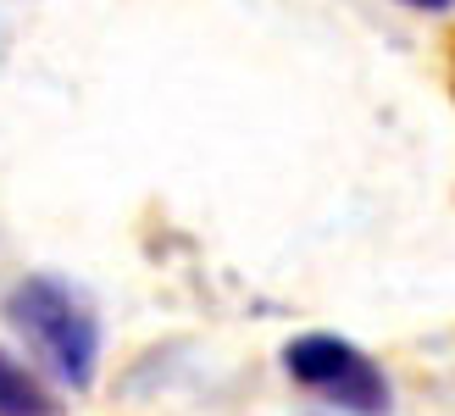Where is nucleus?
I'll list each match as a JSON object with an SVG mask.
<instances>
[{
  "label": "nucleus",
  "instance_id": "obj_4",
  "mask_svg": "<svg viewBox=\"0 0 455 416\" xmlns=\"http://www.w3.org/2000/svg\"><path fill=\"white\" fill-rule=\"evenodd\" d=\"M400 6H411V12H450L455 0H400Z\"/></svg>",
  "mask_w": 455,
  "mask_h": 416
},
{
  "label": "nucleus",
  "instance_id": "obj_3",
  "mask_svg": "<svg viewBox=\"0 0 455 416\" xmlns=\"http://www.w3.org/2000/svg\"><path fill=\"white\" fill-rule=\"evenodd\" d=\"M0 416H61V400L6 350H0Z\"/></svg>",
  "mask_w": 455,
  "mask_h": 416
},
{
  "label": "nucleus",
  "instance_id": "obj_2",
  "mask_svg": "<svg viewBox=\"0 0 455 416\" xmlns=\"http://www.w3.org/2000/svg\"><path fill=\"white\" fill-rule=\"evenodd\" d=\"M283 372L345 416H389V378L361 344L339 333H300L283 344Z\"/></svg>",
  "mask_w": 455,
  "mask_h": 416
},
{
  "label": "nucleus",
  "instance_id": "obj_1",
  "mask_svg": "<svg viewBox=\"0 0 455 416\" xmlns=\"http://www.w3.org/2000/svg\"><path fill=\"white\" fill-rule=\"evenodd\" d=\"M6 322L17 328L22 344H34V356L51 366V378L67 388H89L100 366V322L89 311V300L56 272L17 277L6 289Z\"/></svg>",
  "mask_w": 455,
  "mask_h": 416
}]
</instances>
